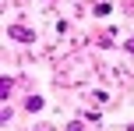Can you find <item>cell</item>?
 Listing matches in <instances>:
<instances>
[{"mask_svg": "<svg viewBox=\"0 0 134 131\" xmlns=\"http://www.w3.org/2000/svg\"><path fill=\"white\" fill-rule=\"evenodd\" d=\"M7 35L18 39V43H35V32H32V28H25V25H7Z\"/></svg>", "mask_w": 134, "mask_h": 131, "instance_id": "1", "label": "cell"}, {"mask_svg": "<svg viewBox=\"0 0 134 131\" xmlns=\"http://www.w3.org/2000/svg\"><path fill=\"white\" fill-rule=\"evenodd\" d=\"M11 75H0V99H4V103H7V99H11Z\"/></svg>", "mask_w": 134, "mask_h": 131, "instance_id": "2", "label": "cell"}, {"mask_svg": "<svg viewBox=\"0 0 134 131\" xmlns=\"http://www.w3.org/2000/svg\"><path fill=\"white\" fill-rule=\"evenodd\" d=\"M42 106H46V99H42V96H28V99H25V110H32V113L42 110Z\"/></svg>", "mask_w": 134, "mask_h": 131, "instance_id": "3", "label": "cell"}, {"mask_svg": "<svg viewBox=\"0 0 134 131\" xmlns=\"http://www.w3.org/2000/svg\"><path fill=\"white\" fill-rule=\"evenodd\" d=\"M11 117H14V110H11V103H4V110H0V120H4V124H11Z\"/></svg>", "mask_w": 134, "mask_h": 131, "instance_id": "4", "label": "cell"}, {"mask_svg": "<svg viewBox=\"0 0 134 131\" xmlns=\"http://www.w3.org/2000/svg\"><path fill=\"white\" fill-rule=\"evenodd\" d=\"M85 120H92V124H99L102 117H99V110H85Z\"/></svg>", "mask_w": 134, "mask_h": 131, "instance_id": "5", "label": "cell"}, {"mask_svg": "<svg viewBox=\"0 0 134 131\" xmlns=\"http://www.w3.org/2000/svg\"><path fill=\"white\" fill-rule=\"evenodd\" d=\"M67 131H85V124H81V120H71V124H67Z\"/></svg>", "mask_w": 134, "mask_h": 131, "instance_id": "6", "label": "cell"}, {"mask_svg": "<svg viewBox=\"0 0 134 131\" xmlns=\"http://www.w3.org/2000/svg\"><path fill=\"white\" fill-rule=\"evenodd\" d=\"M124 50H127V53H134V35H131L127 43H124Z\"/></svg>", "mask_w": 134, "mask_h": 131, "instance_id": "7", "label": "cell"}, {"mask_svg": "<svg viewBox=\"0 0 134 131\" xmlns=\"http://www.w3.org/2000/svg\"><path fill=\"white\" fill-rule=\"evenodd\" d=\"M32 131H53V128H49V124H35Z\"/></svg>", "mask_w": 134, "mask_h": 131, "instance_id": "8", "label": "cell"}]
</instances>
